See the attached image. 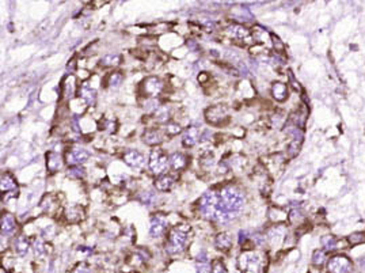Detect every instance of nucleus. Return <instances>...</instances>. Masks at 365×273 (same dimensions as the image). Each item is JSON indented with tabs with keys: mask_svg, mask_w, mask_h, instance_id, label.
<instances>
[{
	"mask_svg": "<svg viewBox=\"0 0 365 273\" xmlns=\"http://www.w3.org/2000/svg\"><path fill=\"white\" fill-rule=\"evenodd\" d=\"M244 193L239 186L226 184L205 192L198 200V211L208 220L216 223L232 222L244 205Z\"/></svg>",
	"mask_w": 365,
	"mask_h": 273,
	"instance_id": "1",
	"label": "nucleus"
},
{
	"mask_svg": "<svg viewBox=\"0 0 365 273\" xmlns=\"http://www.w3.org/2000/svg\"><path fill=\"white\" fill-rule=\"evenodd\" d=\"M165 132L167 137L168 136H177L178 133L182 132V128H181V125L178 123H174V121H170V123L166 124V128Z\"/></svg>",
	"mask_w": 365,
	"mask_h": 273,
	"instance_id": "36",
	"label": "nucleus"
},
{
	"mask_svg": "<svg viewBox=\"0 0 365 273\" xmlns=\"http://www.w3.org/2000/svg\"><path fill=\"white\" fill-rule=\"evenodd\" d=\"M16 230V220L13 213L4 212L1 216V235H11Z\"/></svg>",
	"mask_w": 365,
	"mask_h": 273,
	"instance_id": "15",
	"label": "nucleus"
},
{
	"mask_svg": "<svg viewBox=\"0 0 365 273\" xmlns=\"http://www.w3.org/2000/svg\"><path fill=\"white\" fill-rule=\"evenodd\" d=\"M167 225H168L167 216L163 213H155L151 218V223H150V235L152 238L162 237L167 230Z\"/></svg>",
	"mask_w": 365,
	"mask_h": 273,
	"instance_id": "9",
	"label": "nucleus"
},
{
	"mask_svg": "<svg viewBox=\"0 0 365 273\" xmlns=\"http://www.w3.org/2000/svg\"><path fill=\"white\" fill-rule=\"evenodd\" d=\"M75 87H76V86H75V79H74V82L71 83V84H69V83H67V84H64V90H65V93H64V94H65V96H69V98H71V96L75 94Z\"/></svg>",
	"mask_w": 365,
	"mask_h": 273,
	"instance_id": "43",
	"label": "nucleus"
},
{
	"mask_svg": "<svg viewBox=\"0 0 365 273\" xmlns=\"http://www.w3.org/2000/svg\"><path fill=\"white\" fill-rule=\"evenodd\" d=\"M326 269L327 273H351L353 261L344 254H335L329 258Z\"/></svg>",
	"mask_w": 365,
	"mask_h": 273,
	"instance_id": "5",
	"label": "nucleus"
},
{
	"mask_svg": "<svg viewBox=\"0 0 365 273\" xmlns=\"http://www.w3.org/2000/svg\"><path fill=\"white\" fill-rule=\"evenodd\" d=\"M270 94H272L274 101H277V102H284V101H287L288 96H289V87H288L287 83L274 82L272 84Z\"/></svg>",
	"mask_w": 365,
	"mask_h": 273,
	"instance_id": "12",
	"label": "nucleus"
},
{
	"mask_svg": "<svg viewBox=\"0 0 365 273\" xmlns=\"http://www.w3.org/2000/svg\"><path fill=\"white\" fill-rule=\"evenodd\" d=\"M198 139H200V130H198V128H196V127H189V128L185 130L183 136H182V144H183V147L190 148V147H193V145L197 144Z\"/></svg>",
	"mask_w": 365,
	"mask_h": 273,
	"instance_id": "17",
	"label": "nucleus"
},
{
	"mask_svg": "<svg viewBox=\"0 0 365 273\" xmlns=\"http://www.w3.org/2000/svg\"><path fill=\"white\" fill-rule=\"evenodd\" d=\"M272 45H273V48L276 49V52L277 53H281V52H284V49H285V45H284V42L277 37L276 34H272Z\"/></svg>",
	"mask_w": 365,
	"mask_h": 273,
	"instance_id": "41",
	"label": "nucleus"
},
{
	"mask_svg": "<svg viewBox=\"0 0 365 273\" xmlns=\"http://www.w3.org/2000/svg\"><path fill=\"white\" fill-rule=\"evenodd\" d=\"M64 218L67 219V222L69 223H77V222H80L83 219V211L80 207H69L65 209L64 212Z\"/></svg>",
	"mask_w": 365,
	"mask_h": 273,
	"instance_id": "25",
	"label": "nucleus"
},
{
	"mask_svg": "<svg viewBox=\"0 0 365 273\" xmlns=\"http://www.w3.org/2000/svg\"><path fill=\"white\" fill-rule=\"evenodd\" d=\"M303 219V212L300 211V209H292V211L288 213V222H289L290 225H297V227H300Z\"/></svg>",
	"mask_w": 365,
	"mask_h": 273,
	"instance_id": "33",
	"label": "nucleus"
},
{
	"mask_svg": "<svg viewBox=\"0 0 365 273\" xmlns=\"http://www.w3.org/2000/svg\"><path fill=\"white\" fill-rule=\"evenodd\" d=\"M327 252L324 249H317L312 253V264L315 266H323L324 264H327Z\"/></svg>",
	"mask_w": 365,
	"mask_h": 273,
	"instance_id": "28",
	"label": "nucleus"
},
{
	"mask_svg": "<svg viewBox=\"0 0 365 273\" xmlns=\"http://www.w3.org/2000/svg\"><path fill=\"white\" fill-rule=\"evenodd\" d=\"M122 159L132 169H141L145 163L144 155L137 150H126L122 155Z\"/></svg>",
	"mask_w": 365,
	"mask_h": 273,
	"instance_id": "11",
	"label": "nucleus"
},
{
	"mask_svg": "<svg viewBox=\"0 0 365 273\" xmlns=\"http://www.w3.org/2000/svg\"><path fill=\"white\" fill-rule=\"evenodd\" d=\"M228 109L224 105H214L205 110V120L213 127H220L228 121Z\"/></svg>",
	"mask_w": 365,
	"mask_h": 273,
	"instance_id": "6",
	"label": "nucleus"
},
{
	"mask_svg": "<svg viewBox=\"0 0 365 273\" xmlns=\"http://www.w3.org/2000/svg\"><path fill=\"white\" fill-rule=\"evenodd\" d=\"M197 273H212V264L209 261H197Z\"/></svg>",
	"mask_w": 365,
	"mask_h": 273,
	"instance_id": "40",
	"label": "nucleus"
},
{
	"mask_svg": "<svg viewBox=\"0 0 365 273\" xmlns=\"http://www.w3.org/2000/svg\"><path fill=\"white\" fill-rule=\"evenodd\" d=\"M33 250H34V256L35 257H38V258H41L45 256V243H44V241L41 238H35L34 242H33Z\"/></svg>",
	"mask_w": 365,
	"mask_h": 273,
	"instance_id": "34",
	"label": "nucleus"
},
{
	"mask_svg": "<svg viewBox=\"0 0 365 273\" xmlns=\"http://www.w3.org/2000/svg\"><path fill=\"white\" fill-rule=\"evenodd\" d=\"M0 188H1V193L6 196H10V194L14 196L18 193V184H16L15 178L13 177V174H10V173H3Z\"/></svg>",
	"mask_w": 365,
	"mask_h": 273,
	"instance_id": "13",
	"label": "nucleus"
},
{
	"mask_svg": "<svg viewBox=\"0 0 365 273\" xmlns=\"http://www.w3.org/2000/svg\"><path fill=\"white\" fill-rule=\"evenodd\" d=\"M79 96L86 102L87 106H94L97 102V91L92 89L89 83H83L79 87Z\"/></svg>",
	"mask_w": 365,
	"mask_h": 273,
	"instance_id": "14",
	"label": "nucleus"
},
{
	"mask_svg": "<svg viewBox=\"0 0 365 273\" xmlns=\"http://www.w3.org/2000/svg\"><path fill=\"white\" fill-rule=\"evenodd\" d=\"M190 227L187 225H177L170 228L166 242V252L168 254H179L185 250L189 238Z\"/></svg>",
	"mask_w": 365,
	"mask_h": 273,
	"instance_id": "2",
	"label": "nucleus"
},
{
	"mask_svg": "<svg viewBox=\"0 0 365 273\" xmlns=\"http://www.w3.org/2000/svg\"><path fill=\"white\" fill-rule=\"evenodd\" d=\"M227 33L231 38H234V40H243V41H247L248 38H250V35H251L250 30L243 28L242 25H238V23L229 26L227 29Z\"/></svg>",
	"mask_w": 365,
	"mask_h": 273,
	"instance_id": "19",
	"label": "nucleus"
},
{
	"mask_svg": "<svg viewBox=\"0 0 365 273\" xmlns=\"http://www.w3.org/2000/svg\"><path fill=\"white\" fill-rule=\"evenodd\" d=\"M187 164H189V159L182 152H174L171 157H170V167L174 169L175 171L186 169Z\"/></svg>",
	"mask_w": 365,
	"mask_h": 273,
	"instance_id": "20",
	"label": "nucleus"
},
{
	"mask_svg": "<svg viewBox=\"0 0 365 273\" xmlns=\"http://www.w3.org/2000/svg\"><path fill=\"white\" fill-rule=\"evenodd\" d=\"M153 193L151 192H143L141 194H140V200H141V203H144V204H151L152 201H153Z\"/></svg>",
	"mask_w": 365,
	"mask_h": 273,
	"instance_id": "42",
	"label": "nucleus"
},
{
	"mask_svg": "<svg viewBox=\"0 0 365 273\" xmlns=\"http://www.w3.org/2000/svg\"><path fill=\"white\" fill-rule=\"evenodd\" d=\"M265 254L254 250H246L238 258V268L241 273H263Z\"/></svg>",
	"mask_w": 365,
	"mask_h": 273,
	"instance_id": "3",
	"label": "nucleus"
},
{
	"mask_svg": "<svg viewBox=\"0 0 365 273\" xmlns=\"http://www.w3.org/2000/svg\"><path fill=\"white\" fill-rule=\"evenodd\" d=\"M62 166V158L60 154H57L55 151H49L46 154V169L50 174H55L56 171H59Z\"/></svg>",
	"mask_w": 365,
	"mask_h": 273,
	"instance_id": "16",
	"label": "nucleus"
},
{
	"mask_svg": "<svg viewBox=\"0 0 365 273\" xmlns=\"http://www.w3.org/2000/svg\"><path fill=\"white\" fill-rule=\"evenodd\" d=\"M74 273H92V269L87 264H79L75 268Z\"/></svg>",
	"mask_w": 365,
	"mask_h": 273,
	"instance_id": "44",
	"label": "nucleus"
},
{
	"mask_svg": "<svg viewBox=\"0 0 365 273\" xmlns=\"http://www.w3.org/2000/svg\"><path fill=\"white\" fill-rule=\"evenodd\" d=\"M160 108V103L155 98H147L144 102V110L147 113H155Z\"/></svg>",
	"mask_w": 365,
	"mask_h": 273,
	"instance_id": "37",
	"label": "nucleus"
},
{
	"mask_svg": "<svg viewBox=\"0 0 365 273\" xmlns=\"http://www.w3.org/2000/svg\"><path fill=\"white\" fill-rule=\"evenodd\" d=\"M251 35H253V40L261 45H265V42L268 41L269 38L272 37V34L269 33L266 29L261 28V26H255L251 32Z\"/></svg>",
	"mask_w": 365,
	"mask_h": 273,
	"instance_id": "26",
	"label": "nucleus"
},
{
	"mask_svg": "<svg viewBox=\"0 0 365 273\" xmlns=\"http://www.w3.org/2000/svg\"><path fill=\"white\" fill-rule=\"evenodd\" d=\"M302 142L303 140H292L288 145V148H287V155L288 158H295L299 154V151H300V147H302Z\"/></svg>",
	"mask_w": 365,
	"mask_h": 273,
	"instance_id": "35",
	"label": "nucleus"
},
{
	"mask_svg": "<svg viewBox=\"0 0 365 273\" xmlns=\"http://www.w3.org/2000/svg\"><path fill=\"white\" fill-rule=\"evenodd\" d=\"M166 132H163L162 129H159V128H150V129H147L143 133V142H144L147 145H151V147H155V145H159V144H162L166 140Z\"/></svg>",
	"mask_w": 365,
	"mask_h": 273,
	"instance_id": "10",
	"label": "nucleus"
},
{
	"mask_svg": "<svg viewBox=\"0 0 365 273\" xmlns=\"http://www.w3.org/2000/svg\"><path fill=\"white\" fill-rule=\"evenodd\" d=\"M175 181H177V178L171 176V174H163L155 181V188L159 192H170L174 188Z\"/></svg>",
	"mask_w": 365,
	"mask_h": 273,
	"instance_id": "18",
	"label": "nucleus"
},
{
	"mask_svg": "<svg viewBox=\"0 0 365 273\" xmlns=\"http://www.w3.org/2000/svg\"><path fill=\"white\" fill-rule=\"evenodd\" d=\"M90 158V152L86 148L82 147H72L65 152V162L68 163V166H80V164L86 163L87 159Z\"/></svg>",
	"mask_w": 365,
	"mask_h": 273,
	"instance_id": "8",
	"label": "nucleus"
},
{
	"mask_svg": "<svg viewBox=\"0 0 365 273\" xmlns=\"http://www.w3.org/2000/svg\"><path fill=\"white\" fill-rule=\"evenodd\" d=\"M320 242H322V246L327 253L338 249V239L334 235H324L323 238L320 239Z\"/></svg>",
	"mask_w": 365,
	"mask_h": 273,
	"instance_id": "31",
	"label": "nucleus"
},
{
	"mask_svg": "<svg viewBox=\"0 0 365 273\" xmlns=\"http://www.w3.org/2000/svg\"><path fill=\"white\" fill-rule=\"evenodd\" d=\"M346 242L349 246H358L361 243H365V232L364 231H354L346 237Z\"/></svg>",
	"mask_w": 365,
	"mask_h": 273,
	"instance_id": "29",
	"label": "nucleus"
},
{
	"mask_svg": "<svg viewBox=\"0 0 365 273\" xmlns=\"http://www.w3.org/2000/svg\"><path fill=\"white\" fill-rule=\"evenodd\" d=\"M148 167L153 176H163L167 169L170 167V157L166 155V152L160 148L152 150L150 159H148Z\"/></svg>",
	"mask_w": 365,
	"mask_h": 273,
	"instance_id": "4",
	"label": "nucleus"
},
{
	"mask_svg": "<svg viewBox=\"0 0 365 273\" xmlns=\"http://www.w3.org/2000/svg\"><path fill=\"white\" fill-rule=\"evenodd\" d=\"M170 116H171V109L167 105H160L155 113H153V120L158 124H167L170 123Z\"/></svg>",
	"mask_w": 365,
	"mask_h": 273,
	"instance_id": "24",
	"label": "nucleus"
},
{
	"mask_svg": "<svg viewBox=\"0 0 365 273\" xmlns=\"http://www.w3.org/2000/svg\"><path fill=\"white\" fill-rule=\"evenodd\" d=\"M165 89V82L158 76H148L141 83V91L147 98H156Z\"/></svg>",
	"mask_w": 365,
	"mask_h": 273,
	"instance_id": "7",
	"label": "nucleus"
},
{
	"mask_svg": "<svg viewBox=\"0 0 365 273\" xmlns=\"http://www.w3.org/2000/svg\"><path fill=\"white\" fill-rule=\"evenodd\" d=\"M99 129L106 130L109 133H114L117 130V121L113 118H104L99 124Z\"/></svg>",
	"mask_w": 365,
	"mask_h": 273,
	"instance_id": "32",
	"label": "nucleus"
},
{
	"mask_svg": "<svg viewBox=\"0 0 365 273\" xmlns=\"http://www.w3.org/2000/svg\"><path fill=\"white\" fill-rule=\"evenodd\" d=\"M68 177L71 178H76V179H80V178L84 177V174H86V171L83 167L80 166H72V167H69L68 169Z\"/></svg>",
	"mask_w": 365,
	"mask_h": 273,
	"instance_id": "38",
	"label": "nucleus"
},
{
	"mask_svg": "<svg viewBox=\"0 0 365 273\" xmlns=\"http://www.w3.org/2000/svg\"><path fill=\"white\" fill-rule=\"evenodd\" d=\"M124 82V74L120 72V71H114L109 75L106 76V84L110 87V89H118L121 84Z\"/></svg>",
	"mask_w": 365,
	"mask_h": 273,
	"instance_id": "27",
	"label": "nucleus"
},
{
	"mask_svg": "<svg viewBox=\"0 0 365 273\" xmlns=\"http://www.w3.org/2000/svg\"><path fill=\"white\" fill-rule=\"evenodd\" d=\"M121 60H122V57L120 53L111 52V53H106L105 56H102V59L99 60V65L104 68H114L121 64Z\"/></svg>",
	"mask_w": 365,
	"mask_h": 273,
	"instance_id": "23",
	"label": "nucleus"
},
{
	"mask_svg": "<svg viewBox=\"0 0 365 273\" xmlns=\"http://www.w3.org/2000/svg\"><path fill=\"white\" fill-rule=\"evenodd\" d=\"M41 208L45 212H53L57 208V201H56V197L53 194H46L44 200L41 201Z\"/></svg>",
	"mask_w": 365,
	"mask_h": 273,
	"instance_id": "30",
	"label": "nucleus"
},
{
	"mask_svg": "<svg viewBox=\"0 0 365 273\" xmlns=\"http://www.w3.org/2000/svg\"><path fill=\"white\" fill-rule=\"evenodd\" d=\"M212 273H228L227 268L221 259L216 258L212 261Z\"/></svg>",
	"mask_w": 365,
	"mask_h": 273,
	"instance_id": "39",
	"label": "nucleus"
},
{
	"mask_svg": "<svg viewBox=\"0 0 365 273\" xmlns=\"http://www.w3.org/2000/svg\"><path fill=\"white\" fill-rule=\"evenodd\" d=\"M214 246L217 250L221 252H228L232 247V238L228 232H220L214 238Z\"/></svg>",
	"mask_w": 365,
	"mask_h": 273,
	"instance_id": "22",
	"label": "nucleus"
},
{
	"mask_svg": "<svg viewBox=\"0 0 365 273\" xmlns=\"http://www.w3.org/2000/svg\"><path fill=\"white\" fill-rule=\"evenodd\" d=\"M14 250L22 258L28 256L29 250H30V242L25 235H18L14 239Z\"/></svg>",
	"mask_w": 365,
	"mask_h": 273,
	"instance_id": "21",
	"label": "nucleus"
}]
</instances>
